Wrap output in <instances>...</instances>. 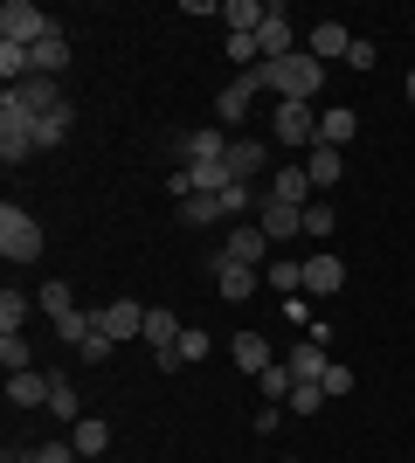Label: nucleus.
I'll return each mask as SVG.
<instances>
[{
    "instance_id": "obj_1",
    "label": "nucleus",
    "mask_w": 415,
    "mask_h": 463,
    "mask_svg": "<svg viewBox=\"0 0 415 463\" xmlns=\"http://www.w3.org/2000/svg\"><path fill=\"white\" fill-rule=\"evenodd\" d=\"M250 77H257L263 90H277V104H312V97L325 90V62H318L312 49H297V56H284V62H257Z\"/></svg>"
},
{
    "instance_id": "obj_2",
    "label": "nucleus",
    "mask_w": 415,
    "mask_h": 463,
    "mask_svg": "<svg viewBox=\"0 0 415 463\" xmlns=\"http://www.w3.org/2000/svg\"><path fill=\"white\" fill-rule=\"evenodd\" d=\"M0 256H7V263H35L42 256V222L28 208H14V201L0 208Z\"/></svg>"
},
{
    "instance_id": "obj_3",
    "label": "nucleus",
    "mask_w": 415,
    "mask_h": 463,
    "mask_svg": "<svg viewBox=\"0 0 415 463\" xmlns=\"http://www.w3.org/2000/svg\"><path fill=\"white\" fill-rule=\"evenodd\" d=\"M270 138H277V146H291V153H312V146H318V111H312V104H277V111H270Z\"/></svg>"
},
{
    "instance_id": "obj_4",
    "label": "nucleus",
    "mask_w": 415,
    "mask_h": 463,
    "mask_svg": "<svg viewBox=\"0 0 415 463\" xmlns=\"http://www.w3.org/2000/svg\"><path fill=\"white\" fill-rule=\"evenodd\" d=\"M49 28H56V21L42 14L35 0H7V7H0V42H14V49H35Z\"/></svg>"
},
{
    "instance_id": "obj_5",
    "label": "nucleus",
    "mask_w": 415,
    "mask_h": 463,
    "mask_svg": "<svg viewBox=\"0 0 415 463\" xmlns=\"http://www.w3.org/2000/svg\"><path fill=\"white\" fill-rule=\"evenodd\" d=\"M28 153H42V146H35V118L0 97V159H7V166H21Z\"/></svg>"
},
{
    "instance_id": "obj_6",
    "label": "nucleus",
    "mask_w": 415,
    "mask_h": 463,
    "mask_svg": "<svg viewBox=\"0 0 415 463\" xmlns=\"http://www.w3.org/2000/svg\"><path fill=\"white\" fill-rule=\"evenodd\" d=\"M208 270H215V298H229V305H242V298H257V284H263V270H250V263H236V256L222 250L215 263H208Z\"/></svg>"
},
{
    "instance_id": "obj_7",
    "label": "nucleus",
    "mask_w": 415,
    "mask_h": 463,
    "mask_svg": "<svg viewBox=\"0 0 415 463\" xmlns=\"http://www.w3.org/2000/svg\"><path fill=\"white\" fill-rule=\"evenodd\" d=\"M98 318V332L111 339V346H125V339H146V305H132V298H118V305L90 311Z\"/></svg>"
},
{
    "instance_id": "obj_8",
    "label": "nucleus",
    "mask_w": 415,
    "mask_h": 463,
    "mask_svg": "<svg viewBox=\"0 0 415 463\" xmlns=\"http://www.w3.org/2000/svg\"><path fill=\"white\" fill-rule=\"evenodd\" d=\"M263 201H284V208H312V174H305V159L277 166L270 187H263Z\"/></svg>"
},
{
    "instance_id": "obj_9",
    "label": "nucleus",
    "mask_w": 415,
    "mask_h": 463,
    "mask_svg": "<svg viewBox=\"0 0 415 463\" xmlns=\"http://www.w3.org/2000/svg\"><path fill=\"white\" fill-rule=\"evenodd\" d=\"M7 104H21L28 118H49V111L62 104V83H56V77H28V83H14V90H7Z\"/></svg>"
},
{
    "instance_id": "obj_10",
    "label": "nucleus",
    "mask_w": 415,
    "mask_h": 463,
    "mask_svg": "<svg viewBox=\"0 0 415 463\" xmlns=\"http://www.w3.org/2000/svg\"><path fill=\"white\" fill-rule=\"evenodd\" d=\"M257 229L270 235V250H277V242H291V235H305V208H284V201H263V208H257Z\"/></svg>"
},
{
    "instance_id": "obj_11",
    "label": "nucleus",
    "mask_w": 415,
    "mask_h": 463,
    "mask_svg": "<svg viewBox=\"0 0 415 463\" xmlns=\"http://www.w3.org/2000/svg\"><path fill=\"white\" fill-rule=\"evenodd\" d=\"M236 138L229 132H180V166H208V159H229Z\"/></svg>"
},
{
    "instance_id": "obj_12",
    "label": "nucleus",
    "mask_w": 415,
    "mask_h": 463,
    "mask_svg": "<svg viewBox=\"0 0 415 463\" xmlns=\"http://www.w3.org/2000/svg\"><path fill=\"white\" fill-rule=\"evenodd\" d=\"M257 49H263V62H284V56H297V49H291V14H284L277 0H270V21L257 28Z\"/></svg>"
},
{
    "instance_id": "obj_13",
    "label": "nucleus",
    "mask_w": 415,
    "mask_h": 463,
    "mask_svg": "<svg viewBox=\"0 0 415 463\" xmlns=\"http://www.w3.org/2000/svg\"><path fill=\"white\" fill-rule=\"evenodd\" d=\"M257 90H263V83L250 77V70H242V77L215 97V118H222V125H242V118H250V104H257Z\"/></svg>"
},
{
    "instance_id": "obj_14",
    "label": "nucleus",
    "mask_w": 415,
    "mask_h": 463,
    "mask_svg": "<svg viewBox=\"0 0 415 463\" xmlns=\"http://www.w3.org/2000/svg\"><path fill=\"white\" fill-rule=\"evenodd\" d=\"M229 256H236V263H250V270H263V263H270V235H263L257 222H236V235H229Z\"/></svg>"
},
{
    "instance_id": "obj_15",
    "label": "nucleus",
    "mask_w": 415,
    "mask_h": 463,
    "mask_svg": "<svg viewBox=\"0 0 415 463\" xmlns=\"http://www.w3.org/2000/svg\"><path fill=\"white\" fill-rule=\"evenodd\" d=\"M49 387H56V373H7V402L14 408H49Z\"/></svg>"
},
{
    "instance_id": "obj_16",
    "label": "nucleus",
    "mask_w": 415,
    "mask_h": 463,
    "mask_svg": "<svg viewBox=\"0 0 415 463\" xmlns=\"http://www.w3.org/2000/svg\"><path fill=\"white\" fill-rule=\"evenodd\" d=\"M229 353H236V367L250 373V381H263V373L277 367V360H270V339H263V332H236V346H229Z\"/></svg>"
},
{
    "instance_id": "obj_17",
    "label": "nucleus",
    "mask_w": 415,
    "mask_h": 463,
    "mask_svg": "<svg viewBox=\"0 0 415 463\" xmlns=\"http://www.w3.org/2000/svg\"><path fill=\"white\" fill-rule=\"evenodd\" d=\"M305 49H312L318 62H333V56H346V49H354V35H346V21H312Z\"/></svg>"
},
{
    "instance_id": "obj_18",
    "label": "nucleus",
    "mask_w": 415,
    "mask_h": 463,
    "mask_svg": "<svg viewBox=\"0 0 415 463\" xmlns=\"http://www.w3.org/2000/svg\"><path fill=\"white\" fill-rule=\"evenodd\" d=\"M28 56H35V77H62V70H70V35H62V28H49Z\"/></svg>"
},
{
    "instance_id": "obj_19",
    "label": "nucleus",
    "mask_w": 415,
    "mask_h": 463,
    "mask_svg": "<svg viewBox=\"0 0 415 463\" xmlns=\"http://www.w3.org/2000/svg\"><path fill=\"white\" fill-rule=\"evenodd\" d=\"M263 284H270L277 298L291 305L297 290H305V263H297V256H270V263H263Z\"/></svg>"
},
{
    "instance_id": "obj_20",
    "label": "nucleus",
    "mask_w": 415,
    "mask_h": 463,
    "mask_svg": "<svg viewBox=\"0 0 415 463\" xmlns=\"http://www.w3.org/2000/svg\"><path fill=\"white\" fill-rule=\"evenodd\" d=\"M339 284H346V263H339V256H305V290H312V298H333Z\"/></svg>"
},
{
    "instance_id": "obj_21",
    "label": "nucleus",
    "mask_w": 415,
    "mask_h": 463,
    "mask_svg": "<svg viewBox=\"0 0 415 463\" xmlns=\"http://www.w3.org/2000/svg\"><path fill=\"white\" fill-rule=\"evenodd\" d=\"M70 449H77L83 463H90V457H104V449H111V422H98V415L70 422Z\"/></svg>"
},
{
    "instance_id": "obj_22",
    "label": "nucleus",
    "mask_w": 415,
    "mask_h": 463,
    "mask_svg": "<svg viewBox=\"0 0 415 463\" xmlns=\"http://www.w3.org/2000/svg\"><path fill=\"white\" fill-rule=\"evenodd\" d=\"M222 21H229V35H257L270 21V0H222Z\"/></svg>"
},
{
    "instance_id": "obj_23",
    "label": "nucleus",
    "mask_w": 415,
    "mask_h": 463,
    "mask_svg": "<svg viewBox=\"0 0 415 463\" xmlns=\"http://www.w3.org/2000/svg\"><path fill=\"white\" fill-rule=\"evenodd\" d=\"M354 132H360V118L339 104V111H318V146H333V153H346L354 146Z\"/></svg>"
},
{
    "instance_id": "obj_24",
    "label": "nucleus",
    "mask_w": 415,
    "mask_h": 463,
    "mask_svg": "<svg viewBox=\"0 0 415 463\" xmlns=\"http://www.w3.org/2000/svg\"><path fill=\"white\" fill-rule=\"evenodd\" d=\"M284 367H291V381H325V367H333V360H325V339L291 346V360H284Z\"/></svg>"
},
{
    "instance_id": "obj_25",
    "label": "nucleus",
    "mask_w": 415,
    "mask_h": 463,
    "mask_svg": "<svg viewBox=\"0 0 415 463\" xmlns=\"http://www.w3.org/2000/svg\"><path fill=\"white\" fill-rule=\"evenodd\" d=\"M263 166H270V146H263V138H236V146H229V174L236 180L263 174Z\"/></svg>"
},
{
    "instance_id": "obj_26",
    "label": "nucleus",
    "mask_w": 415,
    "mask_h": 463,
    "mask_svg": "<svg viewBox=\"0 0 415 463\" xmlns=\"http://www.w3.org/2000/svg\"><path fill=\"white\" fill-rule=\"evenodd\" d=\"M180 332H187V326H180V318H174V311H146V346H153V353H174L180 346Z\"/></svg>"
},
{
    "instance_id": "obj_27",
    "label": "nucleus",
    "mask_w": 415,
    "mask_h": 463,
    "mask_svg": "<svg viewBox=\"0 0 415 463\" xmlns=\"http://www.w3.org/2000/svg\"><path fill=\"white\" fill-rule=\"evenodd\" d=\"M180 222H187V229H215L222 222V194H187V201H180Z\"/></svg>"
},
{
    "instance_id": "obj_28",
    "label": "nucleus",
    "mask_w": 415,
    "mask_h": 463,
    "mask_svg": "<svg viewBox=\"0 0 415 463\" xmlns=\"http://www.w3.org/2000/svg\"><path fill=\"white\" fill-rule=\"evenodd\" d=\"M339 166H346V159H339L333 146H312V153H305V174H312V187H339Z\"/></svg>"
},
{
    "instance_id": "obj_29",
    "label": "nucleus",
    "mask_w": 415,
    "mask_h": 463,
    "mask_svg": "<svg viewBox=\"0 0 415 463\" xmlns=\"http://www.w3.org/2000/svg\"><path fill=\"white\" fill-rule=\"evenodd\" d=\"M70 125H77V111H70V104H56L49 118H35V146H62V138H70Z\"/></svg>"
},
{
    "instance_id": "obj_30",
    "label": "nucleus",
    "mask_w": 415,
    "mask_h": 463,
    "mask_svg": "<svg viewBox=\"0 0 415 463\" xmlns=\"http://www.w3.org/2000/svg\"><path fill=\"white\" fill-rule=\"evenodd\" d=\"M28 311H42L35 298H21V290H0V332H21V326H28Z\"/></svg>"
},
{
    "instance_id": "obj_31",
    "label": "nucleus",
    "mask_w": 415,
    "mask_h": 463,
    "mask_svg": "<svg viewBox=\"0 0 415 463\" xmlns=\"http://www.w3.org/2000/svg\"><path fill=\"white\" fill-rule=\"evenodd\" d=\"M35 305L49 311V326H56V318H70V311H83L77 298H70V284H42V290H35Z\"/></svg>"
},
{
    "instance_id": "obj_32",
    "label": "nucleus",
    "mask_w": 415,
    "mask_h": 463,
    "mask_svg": "<svg viewBox=\"0 0 415 463\" xmlns=\"http://www.w3.org/2000/svg\"><path fill=\"white\" fill-rule=\"evenodd\" d=\"M0 367H7V373H28V367H35V353H28L21 332H0Z\"/></svg>"
},
{
    "instance_id": "obj_33",
    "label": "nucleus",
    "mask_w": 415,
    "mask_h": 463,
    "mask_svg": "<svg viewBox=\"0 0 415 463\" xmlns=\"http://www.w3.org/2000/svg\"><path fill=\"white\" fill-rule=\"evenodd\" d=\"M180 367H194V360H208V353H215V339H208V332H201V326H187V332H180Z\"/></svg>"
},
{
    "instance_id": "obj_34",
    "label": "nucleus",
    "mask_w": 415,
    "mask_h": 463,
    "mask_svg": "<svg viewBox=\"0 0 415 463\" xmlns=\"http://www.w3.org/2000/svg\"><path fill=\"white\" fill-rule=\"evenodd\" d=\"M325 402H333V394H325L318 381H297V387H291V415H318Z\"/></svg>"
},
{
    "instance_id": "obj_35",
    "label": "nucleus",
    "mask_w": 415,
    "mask_h": 463,
    "mask_svg": "<svg viewBox=\"0 0 415 463\" xmlns=\"http://www.w3.org/2000/svg\"><path fill=\"white\" fill-rule=\"evenodd\" d=\"M257 387H263V402H270V408H277V402H291V387H297V381H291V367H284V360H277V367H270V373H263V381H257Z\"/></svg>"
},
{
    "instance_id": "obj_36",
    "label": "nucleus",
    "mask_w": 415,
    "mask_h": 463,
    "mask_svg": "<svg viewBox=\"0 0 415 463\" xmlns=\"http://www.w3.org/2000/svg\"><path fill=\"white\" fill-rule=\"evenodd\" d=\"M77 387H70V381H56V387H49V415H62V422H83V415H77Z\"/></svg>"
},
{
    "instance_id": "obj_37",
    "label": "nucleus",
    "mask_w": 415,
    "mask_h": 463,
    "mask_svg": "<svg viewBox=\"0 0 415 463\" xmlns=\"http://www.w3.org/2000/svg\"><path fill=\"white\" fill-rule=\"evenodd\" d=\"M250 208H257V187H242V180H236V187L222 194V222H242Z\"/></svg>"
},
{
    "instance_id": "obj_38",
    "label": "nucleus",
    "mask_w": 415,
    "mask_h": 463,
    "mask_svg": "<svg viewBox=\"0 0 415 463\" xmlns=\"http://www.w3.org/2000/svg\"><path fill=\"white\" fill-rule=\"evenodd\" d=\"M374 62H381V49H374L367 35H354V49H346V70H374Z\"/></svg>"
},
{
    "instance_id": "obj_39",
    "label": "nucleus",
    "mask_w": 415,
    "mask_h": 463,
    "mask_svg": "<svg viewBox=\"0 0 415 463\" xmlns=\"http://www.w3.org/2000/svg\"><path fill=\"white\" fill-rule=\"evenodd\" d=\"M318 387H325L333 402H339V394H354V367H339V360H333V367H325V381H318Z\"/></svg>"
},
{
    "instance_id": "obj_40",
    "label": "nucleus",
    "mask_w": 415,
    "mask_h": 463,
    "mask_svg": "<svg viewBox=\"0 0 415 463\" xmlns=\"http://www.w3.org/2000/svg\"><path fill=\"white\" fill-rule=\"evenodd\" d=\"M305 235H333V208H325V201L305 208Z\"/></svg>"
},
{
    "instance_id": "obj_41",
    "label": "nucleus",
    "mask_w": 415,
    "mask_h": 463,
    "mask_svg": "<svg viewBox=\"0 0 415 463\" xmlns=\"http://www.w3.org/2000/svg\"><path fill=\"white\" fill-rule=\"evenodd\" d=\"M111 353H118V346H111L104 332H90V339H83V346H77V360H111Z\"/></svg>"
},
{
    "instance_id": "obj_42",
    "label": "nucleus",
    "mask_w": 415,
    "mask_h": 463,
    "mask_svg": "<svg viewBox=\"0 0 415 463\" xmlns=\"http://www.w3.org/2000/svg\"><path fill=\"white\" fill-rule=\"evenodd\" d=\"M409 104H415V70H409Z\"/></svg>"
},
{
    "instance_id": "obj_43",
    "label": "nucleus",
    "mask_w": 415,
    "mask_h": 463,
    "mask_svg": "<svg viewBox=\"0 0 415 463\" xmlns=\"http://www.w3.org/2000/svg\"><path fill=\"white\" fill-rule=\"evenodd\" d=\"M291 463H297V457H291Z\"/></svg>"
}]
</instances>
